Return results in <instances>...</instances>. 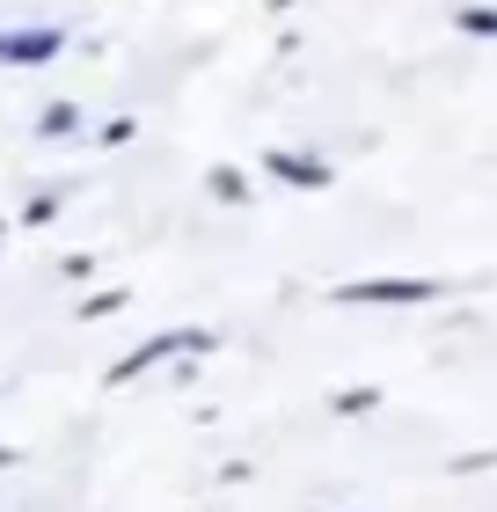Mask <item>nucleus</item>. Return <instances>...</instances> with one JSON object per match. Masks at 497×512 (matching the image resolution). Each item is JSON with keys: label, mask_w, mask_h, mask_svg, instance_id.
Wrapping results in <instances>:
<instances>
[{"label": "nucleus", "mask_w": 497, "mask_h": 512, "mask_svg": "<svg viewBox=\"0 0 497 512\" xmlns=\"http://www.w3.org/2000/svg\"><path fill=\"white\" fill-rule=\"evenodd\" d=\"M212 344H220V337H212V330H198V322H191V330H161V337H147V344H132V352L117 359L103 381H110V388H132V381H147L154 366H176V359H205Z\"/></svg>", "instance_id": "1"}, {"label": "nucleus", "mask_w": 497, "mask_h": 512, "mask_svg": "<svg viewBox=\"0 0 497 512\" xmlns=\"http://www.w3.org/2000/svg\"><path fill=\"white\" fill-rule=\"evenodd\" d=\"M446 286L439 278H344V286H329L337 308H432Z\"/></svg>", "instance_id": "2"}, {"label": "nucleus", "mask_w": 497, "mask_h": 512, "mask_svg": "<svg viewBox=\"0 0 497 512\" xmlns=\"http://www.w3.org/2000/svg\"><path fill=\"white\" fill-rule=\"evenodd\" d=\"M264 169L278 183H293V191H329V183H337V169H329L322 154H307V147H264Z\"/></svg>", "instance_id": "3"}, {"label": "nucleus", "mask_w": 497, "mask_h": 512, "mask_svg": "<svg viewBox=\"0 0 497 512\" xmlns=\"http://www.w3.org/2000/svg\"><path fill=\"white\" fill-rule=\"evenodd\" d=\"M66 44L59 22H30V30H0V66H44Z\"/></svg>", "instance_id": "4"}, {"label": "nucleus", "mask_w": 497, "mask_h": 512, "mask_svg": "<svg viewBox=\"0 0 497 512\" xmlns=\"http://www.w3.org/2000/svg\"><path fill=\"white\" fill-rule=\"evenodd\" d=\"M205 191L220 198V205H249V176L234 169V161H212V169H205Z\"/></svg>", "instance_id": "5"}, {"label": "nucleus", "mask_w": 497, "mask_h": 512, "mask_svg": "<svg viewBox=\"0 0 497 512\" xmlns=\"http://www.w3.org/2000/svg\"><path fill=\"white\" fill-rule=\"evenodd\" d=\"M81 132V103H44L37 110V139H74Z\"/></svg>", "instance_id": "6"}, {"label": "nucleus", "mask_w": 497, "mask_h": 512, "mask_svg": "<svg viewBox=\"0 0 497 512\" xmlns=\"http://www.w3.org/2000/svg\"><path fill=\"white\" fill-rule=\"evenodd\" d=\"M454 30H461V37H490V44H497V8H490V0H468V8H454Z\"/></svg>", "instance_id": "7"}, {"label": "nucleus", "mask_w": 497, "mask_h": 512, "mask_svg": "<svg viewBox=\"0 0 497 512\" xmlns=\"http://www.w3.org/2000/svg\"><path fill=\"white\" fill-rule=\"evenodd\" d=\"M329 410H337V417H366V410H381V388H373V381L337 388V395H329Z\"/></svg>", "instance_id": "8"}, {"label": "nucleus", "mask_w": 497, "mask_h": 512, "mask_svg": "<svg viewBox=\"0 0 497 512\" xmlns=\"http://www.w3.org/2000/svg\"><path fill=\"white\" fill-rule=\"evenodd\" d=\"M125 300H132V286H103V293H88L74 315H81V322H103V315H117V308H125Z\"/></svg>", "instance_id": "9"}, {"label": "nucleus", "mask_w": 497, "mask_h": 512, "mask_svg": "<svg viewBox=\"0 0 497 512\" xmlns=\"http://www.w3.org/2000/svg\"><path fill=\"white\" fill-rule=\"evenodd\" d=\"M52 213H59V198H52V191H37L30 205H22V227H44V220H52Z\"/></svg>", "instance_id": "10"}, {"label": "nucleus", "mask_w": 497, "mask_h": 512, "mask_svg": "<svg viewBox=\"0 0 497 512\" xmlns=\"http://www.w3.org/2000/svg\"><path fill=\"white\" fill-rule=\"evenodd\" d=\"M132 132H139L132 118H110V125L96 132V147H132Z\"/></svg>", "instance_id": "11"}, {"label": "nucleus", "mask_w": 497, "mask_h": 512, "mask_svg": "<svg viewBox=\"0 0 497 512\" xmlns=\"http://www.w3.org/2000/svg\"><path fill=\"white\" fill-rule=\"evenodd\" d=\"M476 469H497V447H476V454H454V476H476Z\"/></svg>", "instance_id": "12"}, {"label": "nucleus", "mask_w": 497, "mask_h": 512, "mask_svg": "<svg viewBox=\"0 0 497 512\" xmlns=\"http://www.w3.org/2000/svg\"><path fill=\"white\" fill-rule=\"evenodd\" d=\"M59 271H66V278H96V256L74 249V256H59Z\"/></svg>", "instance_id": "13"}, {"label": "nucleus", "mask_w": 497, "mask_h": 512, "mask_svg": "<svg viewBox=\"0 0 497 512\" xmlns=\"http://www.w3.org/2000/svg\"><path fill=\"white\" fill-rule=\"evenodd\" d=\"M307 512H351V505H307ZM359 512H366V505H359Z\"/></svg>", "instance_id": "14"}]
</instances>
